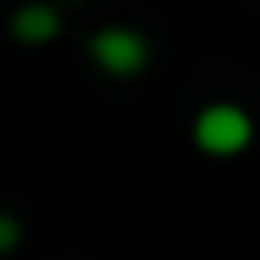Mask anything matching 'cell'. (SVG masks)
<instances>
[{
  "mask_svg": "<svg viewBox=\"0 0 260 260\" xmlns=\"http://www.w3.org/2000/svg\"><path fill=\"white\" fill-rule=\"evenodd\" d=\"M14 247H18V219L0 210V256H5V251H14Z\"/></svg>",
  "mask_w": 260,
  "mask_h": 260,
  "instance_id": "cell-4",
  "label": "cell"
},
{
  "mask_svg": "<svg viewBox=\"0 0 260 260\" xmlns=\"http://www.w3.org/2000/svg\"><path fill=\"white\" fill-rule=\"evenodd\" d=\"M251 142V119L238 105H210L197 119V146L210 155H238Z\"/></svg>",
  "mask_w": 260,
  "mask_h": 260,
  "instance_id": "cell-1",
  "label": "cell"
},
{
  "mask_svg": "<svg viewBox=\"0 0 260 260\" xmlns=\"http://www.w3.org/2000/svg\"><path fill=\"white\" fill-rule=\"evenodd\" d=\"M146 37L142 32H133V27H101L96 37H91V59L105 69V73H114V78H133V73H142L146 69Z\"/></svg>",
  "mask_w": 260,
  "mask_h": 260,
  "instance_id": "cell-2",
  "label": "cell"
},
{
  "mask_svg": "<svg viewBox=\"0 0 260 260\" xmlns=\"http://www.w3.org/2000/svg\"><path fill=\"white\" fill-rule=\"evenodd\" d=\"M14 37L23 46H46V41L59 37V14L50 5H23L14 14Z\"/></svg>",
  "mask_w": 260,
  "mask_h": 260,
  "instance_id": "cell-3",
  "label": "cell"
}]
</instances>
